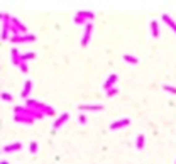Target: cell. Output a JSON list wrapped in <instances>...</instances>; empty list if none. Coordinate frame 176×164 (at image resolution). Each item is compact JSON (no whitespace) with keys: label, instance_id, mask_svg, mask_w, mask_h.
I'll list each match as a JSON object with an SVG mask.
<instances>
[{"label":"cell","instance_id":"obj_28","mask_svg":"<svg viewBox=\"0 0 176 164\" xmlns=\"http://www.w3.org/2000/svg\"><path fill=\"white\" fill-rule=\"evenodd\" d=\"M0 164H9V162H7V161H2V162H0Z\"/></svg>","mask_w":176,"mask_h":164},{"label":"cell","instance_id":"obj_22","mask_svg":"<svg viewBox=\"0 0 176 164\" xmlns=\"http://www.w3.org/2000/svg\"><path fill=\"white\" fill-rule=\"evenodd\" d=\"M75 24H78V26H83V24H85V26H87V19H83V17H80V15H76V17H75Z\"/></svg>","mask_w":176,"mask_h":164},{"label":"cell","instance_id":"obj_20","mask_svg":"<svg viewBox=\"0 0 176 164\" xmlns=\"http://www.w3.org/2000/svg\"><path fill=\"white\" fill-rule=\"evenodd\" d=\"M144 135H137V141H135V147H137V149H142V147H144Z\"/></svg>","mask_w":176,"mask_h":164},{"label":"cell","instance_id":"obj_24","mask_svg":"<svg viewBox=\"0 0 176 164\" xmlns=\"http://www.w3.org/2000/svg\"><path fill=\"white\" fill-rule=\"evenodd\" d=\"M37 149H39L37 142H31V145H29V151L32 152V154H36V152H37Z\"/></svg>","mask_w":176,"mask_h":164},{"label":"cell","instance_id":"obj_9","mask_svg":"<svg viewBox=\"0 0 176 164\" xmlns=\"http://www.w3.org/2000/svg\"><path fill=\"white\" fill-rule=\"evenodd\" d=\"M163 22L166 24V26L170 27V29H171V31H173V32L176 34V22H174L173 19H171L170 15H168V14H164V15H163Z\"/></svg>","mask_w":176,"mask_h":164},{"label":"cell","instance_id":"obj_2","mask_svg":"<svg viewBox=\"0 0 176 164\" xmlns=\"http://www.w3.org/2000/svg\"><path fill=\"white\" fill-rule=\"evenodd\" d=\"M10 41H12L14 44H24V42H32V41H36V36H34V34H22V36L10 37Z\"/></svg>","mask_w":176,"mask_h":164},{"label":"cell","instance_id":"obj_13","mask_svg":"<svg viewBox=\"0 0 176 164\" xmlns=\"http://www.w3.org/2000/svg\"><path fill=\"white\" fill-rule=\"evenodd\" d=\"M31 91H32V81L31 80H27L26 83H24V90H22V97L24 98H27L29 100V95H31Z\"/></svg>","mask_w":176,"mask_h":164},{"label":"cell","instance_id":"obj_16","mask_svg":"<svg viewBox=\"0 0 176 164\" xmlns=\"http://www.w3.org/2000/svg\"><path fill=\"white\" fill-rule=\"evenodd\" d=\"M151 34H152L154 37H157V36H159V27H157L156 20H151Z\"/></svg>","mask_w":176,"mask_h":164},{"label":"cell","instance_id":"obj_12","mask_svg":"<svg viewBox=\"0 0 176 164\" xmlns=\"http://www.w3.org/2000/svg\"><path fill=\"white\" fill-rule=\"evenodd\" d=\"M14 120L19 124H32L34 122V119L32 117H27V115H14Z\"/></svg>","mask_w":176,"mask_h":164},{"label":"cell","instance_id":"obj_17","mask_svg":"<svg viewBox=\"0 0 176 164\" xmlns=\"http://www.w3.org/2000/svg\"><path fill=\"white\" fill-rule=\"evenodd\" d=\"M76 15L83 17V19H87V20H92L93 17H95V14H93V12H85V10H80V12H76Z\"/></svg>","mask_w":176,"mask_h":164},{"label":"cell","instance_id":"obj_23","mask_svg":"<svg viewBox=\"0 0 176 164\" xmlns=\"http://www.w3.org/2000/svg\"><path fill=\"white\" fill-rule=\"evenodd\" d=\"M0 97H2L3 102H10V100H12V95H10L9 91H2V95H0Z\"/></svg>","mask_w":176,"mask_h":164},{"label":"cell","instance_id":"obj_18","mask_svg":"<svg viewBox=\"0 0 176 164\" xmlns=\"http://www.w3.org/2000/svg\"><path fill=\"white\" fill-rule=\"evenodd\" d=\"M42 113H46V115H49V117H54L56 115V110L53 108V107H49V105H44V107H42Z\"/></svg>","mask_w":176,"mask_h":164},{"label":"cell","instance_id":"obj_11","mask_svg":"<svg viewBox=\"0 0 176 164\" xmlns=\"http://www.w3.org/2000/svg\"><path fill=\"white\" fill-rule=\"evenodd\" d=\"M26 107L34 108V110H41V112H42V107H44V103H39V102H36L34 98H29V100H27V103H26Z\"/></svg>","mask_w":176,"mask_h":164},{"label":"cell","instance_id":"obj_6","mask_svg":"<svg viewBox=\"0 0 176 164\" xmlns=\"http://www.w3.org/2000/svg\"><path fill=\"white\" fill-rule=\"evenodd\" d=\"M129 124H131V120H129V119H120V120H115V122H112V124H110V130H118V129H122V127L129 125Z\"/></svg>","mask_w":176,"mask_h":164},{"label":"cell","instance_id":"obj_25","mask_svg":"<svg viewBox=\"0 0 176 164\" xmlns=\"http://www.w3.org/2000/svg\"><path fill=\"white\" fill-rule=\"evenodd\" d=\"M19 69L22 71V73H27V71H29V66H27V63H20V65H19Z\"/></svg>","mask_w":176,"mask_h":164},{"label":"cell","instance_id":"obj_26","mask_svg":"<svg viewBox=\"0 0 176 164\" xmlns=\"http://www.w3.org/2000/svg\"><path fill=\"white\" fill-rule=\"evenodd\" d=\"M78 122H80L81 125H87V115H83V113H81V115L78 117Z\"/></svg>","mask_w":176,"mask_h":164},{"label":"cell","instance_id":"obj_1","mask_svg":"<svg viewBox=\"0 0 176 164\" xmlns=\"http://www.w3.org/2000/svg\"><path fill=\"white\" fill-rule=\"evenodd\" d=\"M0 17H2L3 20V26H2V39L3 41H7L9 39V32H10V27H12V19H10L9 14H0Z\"/></svg>","mask_w":176,"mask_h":164},{"label":"cell","instance_id":"obj_5","mask_svg":"<svg viewBox=\"0 0 176 164\" xmlns=\"http://www.w3.org/2000/svg\"><path fill=\"white\" fill-rule=\"evenodd\" d=\"M68 120H70V115H68V113H61L58 119L54 120V124H53V130H58L59 127L63 125V124L68 122Z\"/></svg>","mask_w":176,"mask_h":164},{"label":"cell","instance_id":"obj_21","mask_svg":"<svg viewBox=\"0 0 176 164\" xmlns=\"http://www.w3.org/2000/svg\"><path fill=\"white\" fill-rule=\"evenodd\" d=\"M163 90H164V91H168V93L176 95V86H173V85H163Z\"/></svg>","mask_w":176,"mask_h":164},{"label":"cell","instance_id":"obj_15","mask_svg":"<svg viewBox=\"0 0 176 164\" xmlns=\"http://www.w3.org/2000/svg\"><path fill=\"white\" fill-rule=\"evenodd\" d=\"M34 58H36V53H24V54L20 56V63H27Z\"/></svg>","mask_w":176,"mask_h":164},{"label":"cell","instance_id":"obj_8","mask_svg":"<svg viewBox=\"0 0 176 164\" xmlns=\"http://www.w3.org/2000/svg\"><path fill=\"white\" fill-rule=\"evenodd\" d=\"M22 149V144L20 142H14V144H9V145H3V152H17Z\"/></svg>","mask_w":176,"mask_h":164},{"label":"cell","instance_id":"obj_27","mask_svg":"<svg viewBox=\"0 0 176 164\" xmlns=\"http://www.w3.org/2000/svg\"><path fill=\"white\" fill-rule=\"evenodd\" d=\"M117 93H118V90H117V88H112V90H109V91H107V97H115Z\"/></svg>","mask_w":176,"mask_h":164},{"label":"cell","instance_id":"obj_14","mask_svg":"<svg viewBox=\"0 0 176 164\" xmlns=\"http://www.w3.org/2000/svg\"><path fill=\"white\" fill-rule=\"evenodd\" d=\"M12 26H15L17 29H19V32H20V34H26V32H27V27L24 26V24L20 22V20H17V19H12Z\"/></svg>","mask_w":176,"mask_h":164},{"label":"cell","instance_id":"obj_3","mask_svg":"<svg viewBox=\"0 0 176 164\" xmlns=\"http://www.w3.org/2000/svg\"><path fill=\"white\" fill-rule=\"evenodd\" d=\"M92 31H93V26L88 22L87 26H85V32H83V37H81V46H83V48H87V46H88L90 37H92Z\"/></svg>","mask_w":176,"mask_h":164},{"label":"cell","instance_id":"obj_4","mask_svg":"<svg viewBox=\"0 0 176 164\" xmlns=\"http://www.w3.org/2000/svg\"><path fill=\"white\" fill-rule=\"evenodd\" d=\"M115 83H117V74L112 73V74H110V76L105 80V83H103V90L109 91V90H112V88H115V86H114Z\"/></svg>","mask_w":176,"mask_h":164},{"label":"cell","instance_id":"obj_19","mask_svg":"<svg viewBox=\"0 0 176 164\" xmlns=\"http://www.w3.org/2000/svg\"><path fill=\"white\" fill-rule=\"evenodd\" d=\"M124 61L125 63H131V65H137L139 59L135 58V56H132V54H124Z\"/></svg>","mask_w":176,"mask_h":164},{"label":"cell","instance_id":"obj_7","mask_svg":"<svg viewBox=\"0 0 176 164\" xmlns=\"http://www.w3.org/2000/svg\"><path fill=\"white\" fill-rule=\"evenodd\" d=\"M78 108L87 110V112H100V110H103V105H92V103H88V105H80Z\"/></svg>","mask_w":176,"mask_h":164},{"label":"cell","instance_id":"obj_10","mask_svg":"<svg viewBox=\"0 0 176 164\" xmlns=\"http://www.w3.org/2000/svg\"><path fill=\"white\" fill-rule=\"evenodd\" d=\"M10 56H12V65H15V66H19L20 65V53L17 51V48H12V51H10Z\"/></svg>","mask_w":176,"mask_h":164}]
</instances>
